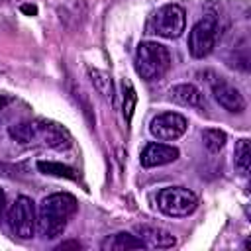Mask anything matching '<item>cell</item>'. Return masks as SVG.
Returning <instances> with one entry per match:
<instances>
[{"instance_id": "1", "label": "cell", "mask_w": 251, "mask_h": 251, "mask_svg": "<svg viewBox=\"0 0 251 251\" xmlns=\"http://www.w3.org/2000/svg\"><path fill=\"white\" fill-rule=\"evenodd\" d=\"M78 204L69 192H55L41 200L37 212V231L45 239H55L63 235L69 220L75 216Z\"/></svg>"}, {"instance_id": "2", "label": "cell", "mask_w": 251, "mask_h": 251, "mask_svg": "<svg viewBox=\"0 0 251 251\" xmlns=\"http://www.w3.org/2000/svg\"><path fill=\"white\" fill-rule=\"evenodd\" d=\"M171 53L163 43L157 41H141L135 49V59L133 67L135 73L145 80H159L165 76V73L171 69Z\"/></svg>"}, {"instance_id": "3", "label": "cell", "mask_w": 251, "mask_h": 251, "mask_svg": "<svg viewBox=\"0 0 251 251\" xmlns=\"http://www.w3.org/2000/svg\"><path fill=\"white\" fill-rule=\"evenodd\" d=\"M186 27V14L178 4H165L157 8L147 20L145 31L163 39H176Z\"/></svg>"}, {"instance_id": "4", "label": "cell", "mask_w": 251, "mask_h": 251, "mask_svg": "<svg viewBox=\"0 0 251 251\" xmlns=\"http://www.w3.org/2000/svg\"><path fill=\"white\" fill-rule=\"evenodd\" d=\"M157 208L169 218H186L198 208V196L184 186H165L157 192Z\"/></svg>"}, {"instance_id": "5", "label": "cell", "mask_w": 251, "mask_h": 251, "mask_svg": "<svg viewBox=\"0 0 251 251\" xmlns=\"http://www.w3.org/2000/svg\"><path fill=\"white\" fill-rule=\"evenodd\" d=\"M10 231L20 239H31L37 229V212L35 204L27 196H18L6 212Z\"/></svg>"}, {"instance_id": "6", "label": "cell", "mask_w": 251, "mask_h": 251, "mask_svg": "<svg viewBox=\"0 0 251 251\" xmlns=\"http://www.w3.org/2000/svg\"><path fill=\"white\" fill-rule=\"evenodd\" d=\"M218 35H220V24L216 16H204L202 20H198L190 33H188V53L194 59H204L208 57L216 43H218Z\"/></svg>"}, {"instance_id": "7", "label": "cell", "mask_w": 251, "mask_h": 251, "mask_svg": "<svg viewBox=\"0 0 251 251\" xmlns=\"http://www.w3.org/2000/svg\"><path fill=\"white\" fill-rule=\"evenodd\" d=\"M33 143H41L55 151H65L73 145V137L67 127L51 120H33Z\"/></svg>"}, {"instance_id": "8", "label": "cell", "mask_w": 251, "mask_h": 251, "mask_svg": "<svg viewBox=\"0 0 251 251\" xmlns=\"http://www.w3.org/2000/svg\"><path fill=\"white\" fill-rule=\"evenodd\" d=\"M186 129H188V120L178 112L157 114L149 124L151 135L159 141H175V139L182 137Z\"/></svg>"}, {"instance_id": "9", "label": "cell", "mask_w": 251, "mask_h": 251, "mask_svg": "<svg viewBox=\"0 0 251 251\" xmlns=\"http://www.w3.org/2000/svg\"><path fill=\"white\" fill-rule=\"evenodd\" d=\"M210 88H212V96L214 100L227 112L231 114H241L245 108H247V102H245V96L239 92V88H235L231 82H227L226 78L222 76H216L212 82H210Z\"/></svg>"}, {"instance_id": "10", "label": "cell", "mask_w": 251, "mask_h": 251, "mask_svg": "<svg viewBox=\"0 0 251 251\" xmlns=\"http://www.w3.org/2000/svg\"><path fill=\"white\" fill-rule=\"evenodd\" d=\"M178 155H180V151L175 145L161 143V141H151L143 147L139 161H141V167L153 169V167H163V165L175 163L178 159Z\"/></svg>"}, {"instance_id": "11", "label": "cell", "mask_w": 251, "mask_h": 251, "mask_svg": "<svg viewBox=\"0 0 251 251\" xmlns=\"http://www.w3.org/2000/svg\"><path fill=\"white\" fill-rule=\"evenodd\" d=\"M135 235L143 241L145 247H153V249H171L176 243L175 235L169 229L153 224H137Z\"/></svg>"}, {"instance_id": "12", "label": "cell", "mask_w": 251, "mask_h": 251, "mask_svg": "<svg viewBox=\"0 0 251 251\" xmlns=\"http://www.w3.org/2000/svg\"><path fill=\"white\" fill-rule=\"evenodd\" d=\"M169 98L184 108H196V110H204L206 108V98L202 94V90L190 82H182L176 84L169 90Z\"/></svg>"}, {"instance_id": "13", "label": "cell", "mask_w": 251, "mask_h": 251, "mask_svg": "<svg viewBox=\"0 0 251 251\" xmlns=\"http://www.w3.org/2000/svg\"><path fill=\"white\" fill-rule=\"evenodd\" d=\"M141 247H145L143 241L137 235L127 233V231H118L114 235H108L102 241L104 251H129V249H141Z\"/></svg>"}, {"instance_id": "14", "label": "cell", "mask_w": 251, "mask_h": 251, "mask_svg": "<svg viewBox=\"0 0 251 251\" xmlns=\"http://www.w3.org/2000/svg\"><path fill=\"white\" fill-rule=\"evenodd\" d=\"M88 75H90V80H92L96 92L102 94L104 100H108L112 104L114 98H116V88H114L112 76L106 71H100V69H88Z\"/></svg>"}, {"instance_id": "15", "label": "cell", "mask_w": 251, "mask_h": 251, "mask_svg": "<svg viewBox=\"0 0 251 251\" xmlns=\"http://www.w3.org/2000/svg\"><path fill=\"white\" fill-rule=\"evenodd\" d=\"M37 171L49 176H57V178H67V180L76 178V171L73 167L57 163V161H37Z\"/></svg>"}, {"instance_id": "16", "label": "cell", "mask_w": 251, "mask_h": 251, "mask_svg": "<svg viewBox=\"0 0 251 251\" xmlns=\"http://www.w3.org/2000/svg\"><path fill=\"white\" fill-rule=\"evenodd\" d=\"M235 169L241 176H247L249 175V167H251V143L247 137H241L237 143H235Z\"/></svg>"}, {"instance_id": "17", "label": "cell", "mask_w": 251, "mask_h": 251, "mask_svg": "<svg viewBox=\"0 0 251 251\" xmlns=\"http://www.w3.org/2000/svg\"><path fill=\"white\" fill-rule=\"evenodd\" d=\"M226 141H227V135H226V131H222V129L208 127V129L202 131V143H204V147H206L210 153L222 151L224 145H226Z\"/></svg>"}, {"instance_id": "18", "label": "cell", "mask_w": 251, "mask_h": 251, "mask_svg": "<svg viewBox=\"0 0 251 251\" xmlns=\"http://www.w3.org/2000/svg\"><path fill=\"white\" fill-rule=\"evenodd\" d=\"M10 137L16 139L22 145H31L33 143V124L31 122H22L10 126Z\"/></svg>"}, {"instance_id": "19", "label": "cell", "mask_w": 251, "mask_h": 251, "mask_svg": "<svg viewBox=\"0 0 251 251\" xmlns=\"http://www.w3.org/2000/svg\"><path fill=\"white\" fill-rule=\"evenodd\" d=\"M135 104H137V94H135V88L131 86L129 80H124V118H126V124L131 122L133 118V110H135Z\"/></svg>"}, {"instance_id": "20", "label": "cell", "mask_w": 251, "mask_h": 251, "mask_svg": "<svg viewBox=\"0 0 251 251\" xmlns=\"http://www.w3.org/2000/svg\"><path fill=\"white\" fill-rule=\"evenodd\" d=\"M80 247H82V245H80L78 241H63L57 249H59V251H63V249H80Z\"/></svg>"}, {"instance_id": "21", "label": "cell", "mask_w": 251, "mask_h": 251, "mask_svg": "<svg viewBox=\"0 0 251 251\" xmlns=\"http://www.w3.org/2000/svg\"><path fill=\"white\" fill-rule=\"evenodd\" d=\"M24 14H27V16H35L37 14V6H33V4H22V8H20Z\"/></svg>"}, {"instance_id": "22", "label": "cell", "mask_w": 251, "mask_h": 251, "mask_svg": "<svg viewBox=\"0 0 251 251\" xmlns=\"http://www.w3.org/2000/svg\"><path fill=\"white\" fill-rule=\"evenodd\" d=\"M6 212V194H4V190L0 188V216Z\"/></svg>"}, {"instance_id": "23", "label": "cell", "mask_w": 251, "mask_h": 251, "mask_svg": "<svg viewBox=\"0 0 251 251\" xmlns=\"http://www.w3.org/2000/svg\"><path fill=\"white\" fill-rule=\"evenodd\" d=\"M8 102H10V98H8V96H0V110H4V108L8 106Z\"/></svg>"}]
</instances>
